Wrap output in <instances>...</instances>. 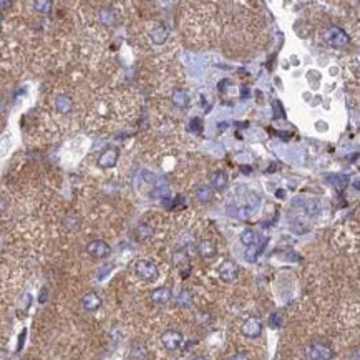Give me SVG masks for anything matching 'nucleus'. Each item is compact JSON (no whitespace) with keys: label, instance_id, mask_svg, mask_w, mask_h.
Masks as SVG:
<instances>
[{"label":"nucleus","instance_id":"nucleus-3","mask_svg":"<svg viewBox=\"0 0 360 360\" xmlns=\"http://www.w3.org/2000/svg\"><path fill=\"white\" fill-rule=\"evenodd\" d=\"M135 272L139 279H143V281H156L158 279V268L156 264H153L151 261H146V259H141V261H138L135 264Z\"/></svg>","mask_w":360,"mask_h":360},{"label":"nucleus","instance_id":"nucleus-1","mask_svg":"<svg viewBox=\"0 0 360 360\" xmlns=\"http://www.w3.org/2000/svg\"><path fill=\"white\" fill-rule=\"evenodd\" d=\"M324 38L330 46H335V49H342L350 43V37L339 27H329L324 33Z\"/></svg>","mask_w":360,"mask_h":360},{"label":"nucleus","instance_id":"nucleus-16","mask_svg":"<svg viewBox=\"0 0 360 360\" xmlns=\"http://www.w3.org/2000/svg\"><path fill=\"white\" fill-rule=\"evenodd\" d=\"M168 35H170V32L166 30L164 27H156V29L151 32V40H153V43L163 45L166 40H168Z\"/></svg>","mask_w":360,"mask_h":360},{"label":"nucleus","instance_id":"nucleus-5","mask_svg":"<svg viewBox=\"0 0 360 360\" xmlns=\"http://www.w3.org/2000/svg\"><path fill=\"white\" fill-rule=\"evenodd\" d=\"M86 252L95 259H105L110 256L111 248L108 243L103 241V239H95V241H91L88 246H86Z\"/></svg>","mask_w":360,"mask_h":360},{"label":"nucleus","instance_id":"nucleus-26","mask_svg":"<svg viewBox=\"0 0 360 360\" xmlns=\"http://www.w3.org/2000/svg\"><path fill=\"white\" fill-rule=\"evenodd\" d=\"M191 302V296H189V292H181V296L178 297V304H181V305H189Z\"/></svg>","mask_w":360,"mask_h":360},{"label":"nucleus","instance_id":"nucleus-27","mask_svg":"<svg viewBox=\"0 0 360 360\" xmlns=\"http://www.w3.org/2000/svg\"><path fill=\"white\" fill-rule=\"evenodd\" d=\"M272 106H274L276 108V118H284L285 116V113H284V110H282V105H281V102H277V100H274V102H272Z\"/></svg>","mask_w":360,"mask_h":360},{"label":"nucleus","instance_id":"nucleus-23","mask_svg":"<svg viewBox=\"0 0 360 360\" xmlns=\"http://www.w3.org/2000/svg\"><path fill=\"white\" fill-rule=\"evenodd\" d=\"M241 243L244 246H251V244H256V232L252 229H246L241 232Z\"/></svg>","mask_w":360,"mask_h":360},{"label":"nucleus","instance_id":"nucleus-7","mask_svg":"<svg viewBox=\"0 0 360 360\" xmlns=\"http://www.w3.org/2000/svg\"><path fill=\"white\" fill-rule=\"evenodd\" d=\"M118 156H119V151L115 146H110V148H106L102 151V155L98 158V166L103 170H108V168H113V166L116 164L118 161Z\"/></svg>","mask_w":360,"mask_h":360},{"label":"nucleus","instance_id":"nucleus-15","mask_svg":"<svg viewBox=\"0 0 360 360\" xmlns=\"http://www.w3.org/2000/svg\"><path fill=\"white\" fill-rule=\"evenodd\" d=\"M98 17H100V22H102L103 25H113L115 23V20H116L115 12H113V9H110V7H103V9H100Z\"/></svg>","mask_w":360,"mask_h":360},{"label":"nucleus","instance_id":"nucleus-22","mask_svg":"<svg viewBox=\"0 0 360 360\" xmlns=\"http://www.w3.org/2000/svg\"><path fill=\"white\" fill-rule=\"evenodd\" d=\"M52 7H53V4L50 2V0H37V2H33V9L40 13H49L52 10Z\"/></svg>","mask_w":360,"mask_h":360},{"label":"nucleus","instance_id":"nucleus-31","mask_svg":"<svg viewBox=\"0 0 360 360\" xmlns=\"http://www.w3.org/2000/svg\"><path fill=\"white\" fill-rule=\"evenodd\" d=\"M277 198H284V189H277Z\"/></svg>","mask_w":360,"mask_h":360},{"label":"nucleus","instance_id":"nucleus-14","mask_svg":"<svg viewBox=\"0 0 360 360\" xmlns=\"http://www.w3.org/2000/svg\"><path fill=\"white\" fill-rule=\"evenodd\" d=\"M71 98L68 97V95H58L57 98H55V108H57V111H60V113H68L70 110H71Z\"/></svg>","mask_w":360,"mask_h":360},{"label":"nucleus","instance_id":"nucleus-17","mask_svg":"<svg viewBox=\"0 0 360 360\" xmlns=\"http://www.w3.org/2000/svg\"><path fill=\"white\" fill-rule=\"evenodd\" d=\"M146 347L143 344H139V342H135L131 345V350H130V358L131 360H145L146 357Z\"/></svg>","mask_w":360,"mask_h":360},{"label":"nucleus","instance_id":"nucleus-25","mask_svg":"<svg viewBox=\"0 0 360 360\" xmlns=\"http://www.w3.org/2000/svg\"><path fill=\"white\" fill-rule=\"evenodd\" d=\"M269 324H271V327L279 329L282 325V316L279 314V312H274V314L269 317Z\"/></svg>","mask_w":360,"mask_h":360},{"label":"nucleus","instance_id":"nucleus-10","mask_svg":"<svg viewBox=\"0 0 360 360\" xmlns=\"http://www.w3.org/2000/svg\"><path fill=\"white\" fill-rule=\"evenodd\" d=\"M171 102L175 103L178 108H188L189 106V95H188V91L186 90H181V88H178L173 91V95H171Z\"/></svg>","mask_w":360,"mask_h":360},{"label":"nucleus","instance_id":"nucleus-11","mask_svg":"<svg viewBox=\"0 0 360 360\" xmlns=\"http://www.w3.org/2000/svg\"><path fill=\"white\" fill-rule=\"evenodd\" d=\"M151 301L156 304H166L171 301V289L170 287H158L151 292Z\"/></svg>","mask_w":360,"mask_h":360},{"label":"nucleus","instance_id":"nucleus-33","mask_svg":"<svg viewBox=\"0 0 360 360\" xmlns=\"http://www.w3.org/2000/svg\"><path fill=\"white\" fill-rule=\"evenodd\" d=\"M0 22H2V15H0Z\"/></svg>","mask_w":360,"mask_h":360},{"label":"nucleus","instance_id":"nucleus-19","mask_svg":"<svg viewBox=\"0 0 360 360\" xmlns=\"http://www.w3.org/2000/svg\"><path fill=\"white\" fill-rule=\"evenodd\" d=\"M168 195V183H166L164 178H159L155 183V189H153V198H159Z\"/></svg>","mask_w":360,"mask_h":360},{"label":"nucleus","instance_id":"nucleus-6","mask_svg":"<svg viewBox=\"0 0 360 360\" xmlns=\"http://www.w3.org/2000/svg\"><path fill=\"white\" fill-rule=\"evenodd\" d=\"M161 344L166 350H176L183 345V334L178 330H166L161 335Z\"/></svg>","mask_w":360,"mask_h":360},{"label":"nucleus","instance_id":"nucleus-29","mask_svg":"<svg viewBox=\"0 0 360 360\" xmlns=\"http://www.w3.org/2000/svg\"><path fill=\"white\" fill-rule=\"evenodd\" d=\"M231 360H249V358H248V355H246V354H236V355L231 357Z\"/></svg>","mask_w":360,"mask_h":360},{"label":"nucleus","instance_id":"nucleus-13","mask_svg":"<svg viewBox=\"0 0 360 360\" xmlns=\"http://www.w3.org/2000/svg\"><path fill=\"white\" fill-rule=\"evenodd\" d=\"M198 252H199V256L204 257V259H211V257H214L216 256V246L212 244L211 241H201L198 244Z\"/></svg>","mask_w":360,"mask_h":360},{"label":"nucleus","instance_id":"nucleus-28","mask_svg":"<svg viewBox=\"0 0 360 360\" xmlns=\"http://www.w3.org/2000/svg\"><path fill=\"white\" fill-rule=\"evenodd\" d=\"M189 126H191V128L195 126V131H201V119H199V118H193Z\"/></svg>","mask_w":360,"mask_h":360},{"label":"nucleus","instance_id":"nucleus-20","mask_svg":"<svg viewBox=\"0 0 360 360\" xmlns=\"http://www.w3.org/2000/svg\"><path fill=\"white\" fill-rule=\"evenodd\" d=\"M196 198L201 203H209L211 199H212L211 188H208V186H198V188H196Z\"/></svg>","mask_w":360,"mask_h":360},{"label":"nucleus","instance_id":"nucleus-2","mask_svg":"<svg viewBox=\"0 0 360 360\" xmlns=\"http://www.w3.org/2000/svg\"><path fill=\"white\" fill-rule=\"evenodd\" d=\"M332 355H334L332 354V349L322 342L309 344L307 349H305V357H307V360H330Z\"/></svg>","mask_w":360,"mask_h":360},{"label":"nucleus","instance_id":"nucleus-4","mask_svg":"<svg viewBox=\"0 0 360 360\" xmlns=\"http://www.w3.org/2000/svg\"><path fill=\"white\" fill-rule=\"evenodd\" d=\"M218 274H219V279H221V281L232 282V281H236L237 276H239V268H237V264L234 261L226 259V261H223V264L219 266Z\"/></svg>","mask_w":360,"mask_h":360},{"label":"nucleus","instance_id":"nucleus-12","mask_svg":"<svg viewBox=\"0 0 360 360\" xmlns=\"http://www.w3.org/2000/svg\"><path fill=\"white\" fill-rule=\"evenodd\" d=\"M209 179H211V186L218 191H223L226 186H228V176H226L224 171H214Z\"/></svg>","mask_w":360,"mask_h":360},{"label":"nucleus","instance_id":"nucleus-34","mask_svg":"<svg viewBox=\"0 0 360 360\" xmlns=\"http://www.w3.org/2000/svg\"><path fill=\"white\" fill-rule=\"evenodd\" d=\"M0 211H2V208H0Z\"/></svg>","mask_w":360,"mask_h":360},{"label":"nucleus","instance_id":"nucleus-18","mask_svg":"<svg viewBox=\"0 0 360 360\" xmlns=\"http://www.w3.org/2000/svg\"><path fill=\"white\" fill-rule=\"evenodd\" d=\"M330 179V184L334 186L337 191H342L345 186L349 184V178L344 176V175H334V176H329Z\"/></svg>","mask_w":360,"mask_h":360},{"label":"nucleus","instance_id":"nucleus-32","mask_svg":"<svg viewBox=\"0 0 360 360\" xmlns=\"http://www.w3.org/2000/svg\"><path fill=\"white\" fill-rule=\"evenodd\" d=\"M193 360H206V358H203V357H196V358H193Z\"/></svg>","mask_w":360,"mask_h":360},{"label":"nucleus","instance_id":"nucleus-30","mask_svg":"<svg viewBox=\"0 0 360 360\" xmlns=\"http://www.w3.org/2000/svg\"><path fill=\"white\" fill-rule=\"evenodd\" d=\"M10 5H12V2H9V0H2V2H0V10H5V9H9Z\"/></svg>","mask_w":360,"mask_h":360},{"label":"nucleus","instance_id":"nucleus-21","mask_svg":"<svg viewBox=\"0 0 360 360\" xmlns=\"http://www.w3.org/2000/svg\"><path fill=\"white\" fill-rule=\"evenodd\" d=\"M262 246H257V244L248 246V249H246V259H248L249 262H256L257 261V256L261 254V251H262Z\"/></svg>","mask_w":360,"mask_h":360},{"label":"nucleus","instance_id":"nucleus-8","mask_svg":"<svg viewBox=\"0 0 360 360\" xmlns=\"http://www.w3.org/2000/svg\"><path fill=\"white\" fill-rule=\"evenodd\" d=\"M243 334L246 337H249V339H256L261 335V332H262V322H261V319H257V317H251L248 319L244 324H243Z\"/></svg>","mask_w":360,"mask_h":360},{"label":"nucleus","instance_id":"nucleus-24","mask_svg":"<svg viewBox=\"0 0 360 360\" xmlns=\"http://www.w3.org/2000/svg\"><path fill=\"white\" fill-rule=\"evenodd\" d=\"M173 262H175V266H178V268H181V266L188 264V256H186L183 251L175 252V256H173Z\"/></svg>","mask_w":360,"mask_h":360},{"label":"nucleus","instance_id":"nucleus-9","mask_svg":"<svg viewBox=\"0 0 360 360\" xmlns=\"http://www.w3.org/2000/svg\"><path fill=\"white\" fill-rule=\"evenodd\" d=\"M102 305V297H100L97 292H86V294L82 297V307L88 312H95L100 309Z\"/></svg>","mask_w":360,"mask_h":360}]
</instances>
